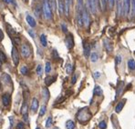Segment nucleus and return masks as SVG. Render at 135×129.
I'll return each instance as SVG.
<instances>
[{
  "instance_id": "6e6552de",
  "label": "nucleus",
  "mask_w": 135,
  "mask_h": 129,
  "mask_svg": "<svg viewBox=\"0 0 135 129\" xmlns=\"http://www.w3.org/2000/svg\"><path fill=\"white\" fill-rule=\"evenodd\" d=\"M131 12V0H123L122 1V15L127 16Z\"/></svg>"
},
{
  "instance_id": "58836bf2",
  "label": "nucleus",
  "mask_w": 135,
  "mask_h": 129,
  "mask_svg": "<svg viewBox=\"0 0 135 129\" xmlns=\"http://www.w3.org/2000/svg\"><path fill=\"white\" fill-rule=\"evenodd\" d=\"M42 73H43V67H42L41 64H38V66H37V74H38V75H41Z\"/></svg>"
},
{
  "instance_id": "c03bdc74",
  "label": "nucleus",
  "mask_w": 135,
  "mask_h": 129,
  "mask_svg": "<svg viewBox=\"0 0 135 129\" xmlns=\"http://www.w3.org/2000/svg\"><path fill=\"white\" fill-rule=\"evenodd\" d=\"M101 74L99 73V72H95V73L93 74V77L95 79H99V78H101Z\"/></svg>"
},
{
  "instance_id": "9b49d317",
  "label": "nucleus",
  "mask_w": 135,
  "mask_h": 129,
  "mask_svg": "<svg viewBox=\"0 0 135 129\" xmlns=\"http://www.w3.org/2000/svg\"><path fill=\"white\" fill-rule=\"evenodd\" d=\"M83 50H84V56L87 58L90 56V45L88 40H83Z\"/></svg>"
},
{
  "instance_id": "13d9d810",
  "label": "nucleus",
  "mask_w": 135,
  "mask_h": 129,
  "mask_svg": "<svg viewBox=\"0 0 135 129\" xmlns=\"http://www.w3.org/2000/svg\"><path fill=\"white\" fill-rule=\"evenodd\" d=\"M36 129H40V127H37Z\"/></svg>"
},
{
  "instance_id": "7c9ffc66",
  "label": "nucleus",
  "mask_w": 135,
  "mask_h": 129,
  "mask_svg": "<svg viewBox=\"0 0 135 129\" xmlns=\"http://www.w3.org/2000/svg\"><path fill=\"white\" fill-rule=\"evenodd\" d=\"M53 124V119H52V117H49L47 119V122H46V127L47 128H49L51 127Z\"/></svg>"
},
{
  "instance_id": "4468645a",
  "label": "nucleus",
  "mask_w": 135,
  "mask_h": 129,
  "mask_svg": "<svg viewBox=\"0 0 135 129\" xmlns=\"http://www.w3.org/2000/svg\"><path fill=\"white\" fill-rule=\"evenodd\" d=\"M57 79V75H48L45 78V84L47 86H49L53 84V83L56 81Z\"/></svg>"
},
{
  "instance_id": "f03ea898",
  "label": "nucleus",
  "mask_w": 135,
  "mask_h": 129,
  "mask_svg": "<svg viewBox=\"0 0 135 129\" xmlns=\"http://www.w3.org/2000/svg\"><path fill=\"white\" fill-rule=\"evenodd\" d=\"M42 8H43V14L45 16L46 19L51 20L53 18V10L51 8L49 0H43L42 4Z\"/></svg>"
},
{
  "instance_id": "bb28decb",
  "label": "nucleus",
  "mask_w": 135,
  "mask_h": 129,
  "mask_svg": "<svg viewBox=\"0 0 135 129\" xmlns=\"http://www.w3.org/2000/svg\"><path fill=\"white\" fill-rule=\"evenodd\" d=\"M7 32H8V34L10 35V36H15V35H16V30H14V28H13L10 25H7Z\"/></svg>"
},
{
  "instance_id": "a19ab883",
  "label": "nucleus",
  "mask_w": 135,
  "mask_h": 129,
  "mask_svg": "<svg viewBox=\"0 0 135 129\" xmlns=\"http://www.w3.org/2000/svg\"><path fill=\"white\" fill-rule=\"evenodd\" d=\"M77 78H78V75L77 74H74V75L72 76V79H71V84L72 85L76 84V82H77Z\"/></svg>"
},
{
  "instance_id": "a878e982",
  "label": "nucleus",
  "mask_w": 135,
  "mask_h": 129,
  "mask_svg": "<svg viewBox=\"0 0 135 129\" xmlns=\"http://www.w3.org/2000/svg\"><path fill=\"white\" fill-rule=\"evenodd\" d=\"M98 59H99V55L97 54L96 52H93L90 54V61L93 62V63H95V62L98 61Z\"/></svg>"
},
{
  "instance_id": "6e6d98bb",
  "label": "nucleus",
  "mask_w": 135,
  "mask_h": 129,
  "mask_svg": "<svg viewBox=\"0 0 135 129\" xmlns=\"http://www.w3.org/2000/svg\"><path fill=\"white\" fill-rule=\"evenodd\" d=\"M0 91H1V82H0Z\"/></svg>"
},
{
  "instance_id": "2f4dec72",
  "label": "nucleus",
  "mask_w": 135,
  "mask_h": 129,
  "mask_svg": "<svg viewBox=\"0 0 135 129\" xmlns=\"http://www.w3.org/2000/svg\"><path fill=\"white\" fill-rule=\"evenodd\" d=\"M131 10H132V16H135V0H131Z\"/></svg>"
},
{
  "instance_id": "5701e85b",
  "label": "nucleus",
  "mask_w": 135,
  "mask_h": 129,
  "mask_svg": "<svg viewBox=\"0 0 135 129\" xmlns=\"http://www.w3.org/2000/svg\"><path fill=\"white\" fill-rule=\"evenodd\" d=\"M40 43H41L42 47H46L48 46V41H47V36H46V35L42 34L41 36H40Z\"/></svg>"
},
{
  "instance_id": "9d476101",
  "label": "nucleus",
  "mask_w": 135,
  "mask_h": 129,
  "mask_svg": "<svg viewBox=\"0 0 135 129\" xmlns=\"http://www.w3.org/2000/svg\"><path fill=\"white\" fill-rule=\"evenodd\" d=\"M11 56H12L13 62H14L15 66H17L19 64V55H18L17 48L16 47H12V51H11Z\"/></svg>"
},
{
  "instance_id": "f3484780",
  "label": "nucleus",
  "mask_w": 135,
  "mask_h": 129,
  "mask_svg": "<svg viewBox=\"0 0 135 129\" xmlns=\"http://www.w3.org/2000/svg\"><path fill=\"white\" fill-rule=\"evenodd\" d=\"M116 7H117V16H121L122 15V1L121 0H115Z\"/></svg>"
},
{
  "instance_id": "1a4fd4ad",
  "label": "nucleus",
  "mask_w": 135,
  "mask_h": 129,
  "mask_svg": "<svg viewBox=\"0 0 135 129\" xmlns=\"http://www.w3.org/2000/svg\"><path fill=\"white\" fill-rule=\"evenodd\" d=\"M103 45H104V47L106 49V51L110 54V53L113 51V42L110 39V38H104L103 40Z\"/></svg>"
},
{
  "instance_id": "f704fd0d",
  "label": "nucleus",
  "mask_w": 135,
  "mask_h": 129,
  "mask_svg": "<svg viewBox=\"0 0 135 129\" xmlns=\"http://www.w3.org/2000/svg\"><path fill=\"white\" fill-rule=\"evenodd\" d=\"M46 112H47V106H42L41 108H40V111H39V117H43V115L46 114Z\"/></svg>"
},
{
  "instance_id": "b1692460",
  "label": "nucleus",
  "mask_w": 135,
  "mask_h": 129,
  "mask_svg": "<svg viewBox=\"0 0 135 129\" xmlns=\"http://www.w3.org/2000/svg\"><path fill=\"white\" fill-rule=\"evenodd\" d=\"M66 127H67V129H75L76 125L75 123H74V121L72 120L67 121V122H66Z\"/></svg>"
},
{
  "instance_id": "39448f33",
  "label": "nucleus",
  "mask_w": 135,
  "mask_h": 129,
  "mask_svg": "<svg viewBox=\"0 0 135 129\" xmlns=\"http://www.w3.org/2000/svg\"><path fill=\"white\" fill-rule=\"evenodd\" d=\"M31 54H32V50L28 45L24 44L21 46V55L24 58H29L31 56Z\"/></svg>"
},
{
  "instance_id": "864d4df0",
  "label": "nucleus",
  "mask_w": 135,
  "mask_h": 129,
  "mask_svg": "<svg viewBox=\"0 0 135 129\" xmlns=\"http://www.w3.org/2000/svg\"><path fill=\"white\" fill-rule=\"evenodd\" d=\"M2 64H3V62L1 61V59H0V67H1L2 66Z\"/></svg>"
},
{
  "instance_id": "8fccbe9b",
  "label": "nucleus",
  "mask_w": 135,
  "mask_h": 129,
  "mask_svg": "<svg viewBox=\"0 0 135 129\" xmlns=\"http://www.w3.org/2000/svg\"><path fill=\"white\" fill-rule=\"evenodd\" d=\"M3 1L5 2L7 4H13V5H15V4H16L15 0H3Z\"/></svg>"
},
{
  "instance_id": "37998d69",
  "label": "nucleus",
  "mask_w": 135,
  "mask_h": 129,
  "mask_svg": "<svg viewBox=\"0 0 135 129\" xmlns=\"http://www.w3.org/2000/svg\"><path fill=\"white\" fill-rule=\"evenodd\" d=\"M61 29H62V31H63L64 33H68V27H67V25H66L65 23L61 24Z\"/></svg>"
},
{
  "instance_id": "2eb2a0df",
  "label": "nucleus",
  "mask_w": 135,
  "mask_h": 129,
  "mask_svg": "<svg viewBox=\"0 0 135 129\" xmlns=\"http://www.w3.org/2000/svg\"><path fill=\"white\" fill-rule=\"evenodd\" d=\"M38 106H39V103H38V100L34 97L32 99V103H31V110H32L33 113H36L38 109Z\"/></svg>"
},
{
  "instance_id": "49530a36",
  "label": "nucleus",
  "mask_w": 135,
  "mask_h": 129,
  "mask_svg": "<svg viewBox=\"0 0 135 129\" xmlns=\"http://www.w3.org/2000/svg\"><path fill=\"white\" fill-rule=\"evenodd\" d=\"M16 129H25V125H24V123L22 122L18 123V125L16 126Z\"/></svg>"
},
{
  "instance_id": "a18cd8bd",
  "label": "nucleus",
  "mask_w": 135,
  "mask_h": 129,
  "mask_svg": "<svg viewBox=\"0 0 135 129\" xmlns=\"http://www.w3.org/2000/svg\"><path fill=\"white\" fill-rule=\"evenodd\" d=\"M66 99V97H64V96H60V98L58 99V100L56 101V103H55V104H61L62 102H63L64 100H65Z\"/></svg>"
},
{
  "instance_id": "dca6fc26",
  "label": "nucleus",
  "mask_w": 135,
  "mask_h": 129,
  "mask_svg": "<svg viewBox=\"0 0 135 129\" xmlns=\"http://www.w3.org/2000/svg\"><path fill=\"white\" fill-rule=\"evenodd\" d=\"M42 13H43V8H42V7L40 5H37L36 7H35V8H34L35 16H36L37 17L40 18V17H41Z\"/></svg>"
},
{
  "instance_id": "603ef678",
  "label": "nucleus",
  "mask_w": 135,
  "mask_h": 129,
  "mask_svg": "<svg viewBox=\"0 0 135 129\" xmlns=\"http://www.w3.org/2000/svg\"><path fill=\"white\" fill-rule=\"evenodd\" d=\"M9 120H10L11 127H13V126H14V119H13L12 117H9Z\"/></svg>"
},
{
  "instance_id": "7ed1b4c3",
  "label": "nucleus",
  "mask_w": 135,
  "mask_h": 129,
  "mask_svg": "<svg viewBox=\"0 0 135 129\" xmlns=\"http://www.w3.org/2000/svg\"><path fill=\"white\" fill-rule=\"evenodd\" d=\"M99 7H101V5H99V0H87V7L91 14H97V11Z\"/></svg>"
},
{
  "instance_id": "393cba45",
  "label": "nucleus",
  "mask_w": 135,
  "mask_h": 129,
  "mask_svg": "<svg viewBox=\"0 0 135 129\" xmlns=\"http://www.w3.org/2000/svg\"><path fill=\"white\" fill-rule=\"evenodd\" d=\"M111 122H112L113 126H115L116 128H117V129L120 128V126H119V121H118V119H117V117H116L115 115H111Z\"/></svg>"
},
{
  "instance_id": "423d86ee",
  "label": "nucleus",
  "mask_w": 135,
  "mask_h": 129,
  "mask_svg": "<svg viewBox=\"0 0 135 129\" xmlns=\"http://www.w3.org/2000/svg\"><path fill=\"white\" fill-rule=\"evenodd\" d=\"M20 112H21L22 115H23V118L24 120L26 121V122H27L28 121V115H27V113H28V106H27V103L26 100H24L23 104H22L21 106V108H20Z\"/></svg>"
},
{
  "instance_id": "473e14b6",
  "label": "nucleus",
  "mask_w": 135,
  "mask_h": 129,
  "mask_svg": "<svg viewBox=\"0 0 135 129\" xmlns=\"http://www.w3.org/2000/svg\"><path fill=\"white\" fill-rule=\"evenodd\" d=\"M49 3H50V5H51V8H52V10L53 11H56L58 1H57V0H49Z\"/></svg>"
},
{
  "instance_id": "5fc2aeb1",
  "label": "nucleus",
  "mask_w": 135,
  "mask_h": 129,
  "mask_svg": "<svg viewBox=\"0 0 135 129\" xmlns=\"http://www.w3.org/2000/svg\"><path fill=\"white\" fill-rule=\"evenodd\" d=\"M69 1H70V3H71V5H72V4H73V1H74V0H69Z\"/></svg>"
},
{
  "instance_id": "c756f323",
  "label": "nucleus",
  "mask_w": 135,
  "mask_h": 129,
  "mask_svg": "<svg viewBox=\"0 0 135 129\" xmlns=\"http://www.w3.org/2000/svg\"><path fill=\"white\" fill-rule=\"evenodd\" d=\"M20 73L24 75H28V68H27L26 66H21V68H20Z\"/></svg>"
},
{
  "instance_id": "ddd939ff",
  "label": "nucleus",
  "mask_w": 135,
  "mask_h": 129,
  "mask_svg": "<svg viewBox=\"0 0 135 129\" xmlns=\"http://www.w3.org/2000/svg\"><path fill=\"white\" fill-rule=\"evenodd\" d=\"M2 102H3V105L5 106H8L9 105H10L11 103V95L10 94H4L3 95H2Z\"/></svg>"
},
{
  "instance_id": "09e8293b",
  "label": "nucleus",
  "mask_w": 135,
  "mask_h": 129,
  "mask_svg": "<svg viewBox=\"0 0 135 129\" xmlns=\"http://www.w3.org/2000/svg\"><path fill=\"white\" fill-rule=\"evenodd\" d=\"M109 4H110V8H112L113 5H114V4H115V0H109Z\"/></svg>"
},
{
  "instance_id": "f8f14e48",
  "label": "nucleus",
  "mask_w": 135,
  "mask_h": 129,
  "mask_svg": "<svg viewBox=\"0 0 135 129\" xmlns=\"http://www.w3.org/2000/svg\"><path fill=\"white\" fill-rule=\"evenodd\" d=\"M123 86H124V82L121 80L118 81V84H117V88H116V95H115V99H117L118 97L121 95V92L123 90Z\"/></svg>"
},
{
  "instance_id": "c9c22d12",
  "label": "nucleus",
  "mask_w": 135,
  "mask_h": 129,
  "mask_svg": "<svg viewBox=\"0 0 135 129\" xmlns=\"http://www.w3.org/2000/svg\"><path fill=\"white\" fill-rule=\"evenodd\" d=\"M99 129H106L107 128V123L106 121L102 120L99 123Z\"/></svg>"
},
{
  "instance_id": "4c0bfd02",
  "label": "nucleus",
  "mask_w": 135,
  "mask_h": 129,
  "mask_svg": "<svg viewBox=\"0 0 135 129\" xmlns=\"http://www.w3.org/2000/svg\"><path fill=\"white\" fill-rule=\"evenodd\" d=\"M72 71H73V67H72V66L70 64H68L67 66H66V72H67V74H71Z\"/></svg>"
},
{
  "instance_id": "e433bc0d",
  "label": "nucleus",
  "mask_w": 135,
  "mask_h": 129,
  "mask_svg": "<svg viewBox=\"0 0 135 129\" xmlns=\"http://www.w3.org/2000/svg\"><path fill=\"white\" fill-rule=\"evenodd\" d=\"M45 71L47 74H49L51 71V64L50 62H47L46 63V68H45Z\"/></svg>"
},
{
  "instance_id": "cd10ccee",
  "label": "nucleus",
  "mask_w": 135,
  "mask_h": 129,
  "mask_svg": "<svg viewBox=\"0 0 135 129\" xmlns=\"http://www.w3.org/2000/svg\"><path fill=\"white\" fill-rule=\"evenodd\" d=\"M121 62H122V56H121V55H117V56H115V64H116V66H118L119 64H121Z\"/></svg>"
},
{
  "instance_id": "79ce46f5",
  "label": "nucleus",
  "mask_w": 135,
  "mask_h": 129,
  "mask_svg": "<svg viewBox=\"0 0 135 129\" xmlns=\"http://www.w3.org/2000/svg\"><path fill=\"white\" fill-rule=\"evenodd\" d=\"M52 56H53V58H55V59H60L58 52H57V50H55V49L53 50V52H52Z\"/></svg>"
},
{
  "instance_id": "412c9836",
  "label": "nucleus",
  "mask_w": 135,
  "mask_h": 129,
  "mask_svg": "<svg viewBox=\"0 0 135 129\" xmlns=\"http://www.w3.org/2000/svg\"><path fill=\"white\" fill-rule=\"evenodd\" d=\"M2 81H4L5 85H12V79L8 74H3L2 75Z\"/></svg>"
},
{
  "instance_id": "6ab92c4d",
  "label": "nucleus",
  "mask_w": 135,
  "mask_h": 129,
  "mask_svg": "<svg viewBox=\"0 0 135 129\" xmlns=\"http://www.w3.org/2000/svg\"><path fill=\"white\" fill-rule=\"evenodd\" d=\"M42 96H43V99L46 103L49 100V97H50V94H49V91L47 87H44L42 89Z\"/></svg>"
},
{
  "instance_id": "3c124183",
  "label": "nucleus",
  "mask_w": 135,
  "mask_h": 129,
  "mask_svg": "<svg viewBox=\"0 0 135 129\" xmlns=\"http://www.w3.org/2000/svg\"><path fill=\"white\" fill-rule=\"evenodd\" d=\"M4 33H3V31L1 30V29H0V41H2V40L4 39Z\"/></svg>"
},
{
  "instance_id": "4be33fe9",
  "label": "nucleus",
  "mask_w": 135,
  "mask_h": 129,
  "mask_svg": "<svg viewBox=\"0 0 135 129\" xmlns=\"http://www.w3.org/2000/svg\"><path fill=\"white\" fill-rule=\"evenodd\" d=\"M102 94H103V91L101 86H96L93 90V95H95V96H101V95H102Z\"/></svg>"
},
{
  "instance_id": "ea45409f",
  "label": "nucleus",
  "mask_w": 135,
  "mask_h": 129,
  "mask_svg": "<svg viewBox=\"0 0 135 129\" xmlns=\"http://www.w3.org/2000/svg\"><path fill=\"white\" fill-rule=\"evenodd\" d=\"M108 2L109 0H101V10H105L106 9V5Z\"/></svg>"
},
{
  "instance_id": "a211bd4d",
  "label": "nucleus",
  "mask_w": 135,
  "mask_h": 129,
  "mask_svg": "<svg viewBox=\"0 0 135 129\" xmlns=\"http://www.w3.org/2000/svg\"><path fill=\"white\" fill-rule=\"evenodd\" d=\"M26 20H27V24H28L29 27H35L37 25V23H36V20L33 18V16H31L30 15H27V16H26Z\"/></svg>"
},
{
  "instance_id": "de8ad7c7",
  "label": "nucleus",
  "mask_w": 135,
  "mask_h": 129,
  "mask_svg": "<svg viewBox=\"0 0 135 129\" xmlns=\"http://www.w3.org/2000/svg\"><path fill=\"white\" fill-rule=\"evenodd\" d=\"M28 34H29V36H30L32 38H35V36H35V33L33 32L32 29H29V30H28Z\"/></svg>"
},
{
  "instance_id": "4d7b16f0",
  "label": "nucleus",
  "mask_w": 135,
  "mask_h": 129,
  "mask_svg": "<svg viewBox=\"0 0 135 129\" xmlns=\"http://www.w3.org/2000/svg\"><path fill=\"white\" fill-rule=\"evenodd\" d=\"M25 2H26V3H27V2H28V0H25Z\"/></svg>"
},
{
  "instance_id": "0eeeda50",
  "label": "nucleus",
  "mask_w": 135,
  "mask_h": 129,
  "mask_svg": "<svg viewBox=\"0 0 135 129\" xmlns=\"http://www.w3.org/2000/svg\"><path fill=\"white\" fill-rule=\"evenodd\" d=\"M65 44H66V47H67V48L68 50H70V49H72L74 47V46H75V43H74V36L72 34H68L67 36H66L65 38Z\"/></svg>"
},
{
  "instance_id": "20e7f679",
  "label": "nucleus",
  "mask_w": 135,
  "mask_h": 129,
  "mask_svg": "<svg viewBox=\"0 0 135 129\" xmlns=\"http://www.w3.org/2000/svg\"><path fill=\"white\" fill-rule=\"evenodd\" d=\"M82 19H83V24L86 27H89L90 25V10L87 7H84L82 13Z\"/></svg>"
},
{
  "instance_id": "f257e3e1",
  "label": "nucleus",
  "mask_w": 135,
  "mask_h": 129,
  "mask_svg": "<svg viewBox=\"0 0 135 129\" xmlns=\"http://www.w3.org/2000/svg\"><path fill=\"white\" fill-rule=\"evenodd\" d=\"M76 117H77L78 121H79L80 124H85V123L89 122V121L91 119L92 117V114L90 112V108L88 106L86 107H83L81 109H79L78 111L77 115H76Z\"/></svg>"
},
{
  "instance_id": "c85d7f7f",
  "label": "nucleus",
  "mask_w": 135,
  "mask_h": 129,
  "mask_svg": "<svg viewBox=\"0 0 135 129\" xmlns=\"http://www.w3.org/2000/svg\"><path fill=\"white\" fill-rule=\"evenodd\" d=\"M128 67L131 70H135V60L134 59H130L128 61Z\"/></svg>"
},
{
  "instance_id": "aec40b11",
  "label": "nucleus",
  "mask_w": 135,
  "mask_h": 129,
  "mask_svg": "<svg viewBox=\"0 0 135 129\" xmlns=\"http://www.w3.org/2000/svg\"><path fill=\"white\" fill-rule=\"evenodd\" d=\"M125 102H126V99H122L121 101H120L119 103H118V105L116 106V107H115V112L117 114H119V113H121V111L122 110V108H123V106H124V105H125Z\"/></svg>"
},
{
  "instance_id": "72a5a7b5",
  "label": "nucleus",
  "mask_w": 135,
  "mask_h": 129,
  "mask_svg": "<svg viewBox=\"0 0 135 129\" xmlns=\"http://www.w3.org/2000/svg\"><path fill=\"white\" fill-rule=\"evenodd\" d=\"M0 59H1V61L3 62V63H5V62L7 61V56H5V55L4 54V52L2 50H0Z\"/></svg>"
}]
</instances>
